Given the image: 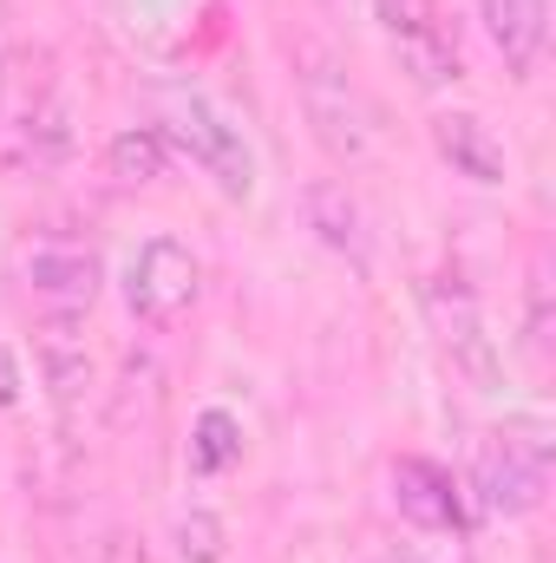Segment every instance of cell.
Segmentation results:
<instances>
[{
  "label": "cell",
  "instance_id": "cell-1",
  "mask_svg": "<svg viewBox=\"0 0 556 563\" xmlns=\"http://www.w3.org/2000/svg\"><path fill=\"white\" fill-rule=\"evenodd\" d=\"M544 478H551V432L537 420H511L504 432H491L478 445V465H471L478 511L524 518V511L544 505Z\"/></svg>",
  "mask_w": 556,
  "mask_h": 563
},
{
  "label": "cell",
  "instance_id": "cell-2",
  "mask_svg": "<svg viewBox=\"0 0 556 563\" xmlns=\"http://www.w3.org/2000/svg\"><path fill=\"white\" fill-rule=\"evenodd\" d=\"M301 106H308V125L327 157L341 164H367L380 151V106L327 59V53H308L301 59Z\"/></svg>",
  "mask_w": 556,
  "mask_h": 563
},
{
  "label": "cell",
  "instance_id": "cell-3",
  "mask_svg": "<svg viewBox=\"0 0 556 563\" xmlns=\"http://www.w3.org/2000/svg\"><path fill=\"white\" fill-rule=\"evenodd\" d=\"M164 119H170V139L184 144L210 177H216V190L223 197H249L256 190V157H249V144L243 132L197 92V86H177V92H164Z\"/></svg>",
  "mask_w": 556,
  "mask_h": 563
},
{
  "label": "cell",
  "instance_id": "cell-4",
  "mask_svg": "<svg viewBox=\"0 0 556 563\" xmlns=\"http://www.w3.org/2000/svg\"><path fill=\"white\" fill-rule=\"evenodd\" d=\"M374 13H380V33H387V46H393L400 73H407L413 86L438 92V86H452V79L465 73L458 40H452V26H445L438 0H374Z\"/></svg>",
  "mask_w": 556,
  "mask_h": 563
},
{
  "label": "cell",
  "instance_id": "cell-5",
  "mask_svg": "<svg viewBox=\"0 0 556 563\" xmlns=\"http://www.w3.org/2000/svg\"><path fill=\"white\" fill-rule=\"evenodd\" d=\"M197 288H203V269H197V256L177 236H151L138 256H132V269H125V301H132V314L151 321V328L177 321L197 301Z\"/></svg>",
  "mask_w": 556,
  "mask_h": 563
},
{
  "label": "cell",
  "instance_id": "cell-6",
  "mask_svg": "<svg viewBox=\"0 0 556 563\" xmlns=\"http://www.w3.org/2000/svg\"><path fill=\"white\" fill-rule=\"evenodd\" d=\"M425 314H432V334L438 347L452 354V367L471 380V387H498V347L485 334V314H478V295L458 276L425 282Z\"/></svg>",
  "mask_w": 556,
  "mask_h": 563
},
{
  "label": "cell",
  "instance_id": "cell-7",
  "mask_svg": "<svg viewBox=\"0 0 556 563\" xmlns=\"http://www.w3.org/2000/svg\"><path fill=\"white\" fill-rule=\"evenodd\" d=\"M20 276L33 288V301L46 308V321H79L99 301V256L79 250V243H40V250H26Z\"/></svg>",
  "mask_w": 556,
  "mask_h": 563
},
{
  "label": "cell",
  "instance_id": "cell-8",
  "mask_svg": "<svg viewBox=\"0 0 556 563\" xmlns=\"http://www.w3.org/2000/svg\"><path fill=\"white\" fill-rule=\"evenodd\" d=\"M393 505H400V518L419 525V531H432V538H465V498H458V485H452V472L445 465H432V459H400L393 465Z\"/></svg>",
  "mask_w": 556,
  "mask_h": 563
},
{
  "label": "cell",
  "instance_id": "cell-9",
  "mask_svg": "<svg viewBox=\"0 0 556 563\" xmlns=\"http://www.w3.org/2000/svg\"><path fill=\"white\" fill-rule=\"evenodd\" d=\"M301 217H308V230H314V236H321L334 256H347L354 269H367V263H374L367 217H360V203L347 197V184H334V177L308 184V190H301Z\"/></svg>",
  "mask_w": 556,
  "mask_h": 563
},
{
  "label": "cell",
  "instance_id": "cell-10",
  "mask_svg": "<svg viewBox=\"0 0 556 563\" xmlns=\"http://www.w3.org/2000/svg\"><path fill=\"white\" fill-rule=\"evenodd\" d=\"M432 151L471 184H504V144L491 139V125L478 112H438L432 119Z\"/></svg>",
  "mask_w": 556,
  "mask_h": 563
},
{
  "label": "cell",
  "instance_id": "cell-11",
  "mask_svg": "<svg viewBox=\"0 0 556 563\" xmlns=\"http://www.w3.org/2000/svg\"><path fill=\"white\" fill-rule=\"evenodd\" d=\"M478 20L511 73H531L551 40V0H478Z\"/></svg>",
  "mask_w": 556,
  "mask_h": 563
},
{
  "label": "cell",
  "instance_id": "cell-12",
  "mask_svg": "<svg viewBox=\"0 0 556 563\" xmlns=\"http://www.w3.org/2000/svg\"><path fill=\"white\" fill-rule=\"evenodd\" d=\"M236 459H243V426H236V413H223V407L197 413V432H190V472H197V478H216V472H230Z\"/></svg>",
  "mask_w": 556,
  "mask_h": 563
},
{
  "label": "cell",
  "instance_id": "cell-13",
  "mask_svg": "<svg viewBox=\"0 0 556 563\" xmlns=\"http://www.w3.org/2000/svg\"><path fill=\"white\" fill-rule=\"evenodd\" d=\"M105 164H112V177H125V184H157V177H164V164H170V144H164L157 125H132V132H119V139H112Z\"/></svg>",
  "mask_w": 556,
  "mask_h": 563
},
{
  "label": "cell",
  "instance_id": "cell-14",
  "mask_svg": "<svg viewBox=\"0 0 556 563\" xmlns=\"http://www.w3.org/2000/svg\"><path fill=\"white\" fill-rule=\"evenodd\" d=\"M40 354H46V380H53V394L73 400V394L86 387V347H79V328H73V321H46Z\"/></svg>",
  "mask_w": 556,
  "mask_h": 563
},
{
  "label": "cell",
  "instance_id": "cell-15",
  "mask_svg": "<svg viewBox=\"0 0 556 563\" xmlns=\"http://www.w3.org/2000/svg\"><path fill=\"white\" fill-rule=\"evenodd\" d=\"M177 558L184 563H223V525L210 511H190L177 525Z\"/></svg>",
  "mask_w": 556,
  "mask_h": 563
},
{
  "label": "cell",
  "instance_id": "cell-16",
  "mask_svg": "<svg viewBox=\"0 0 556 563\" xmlns=\"http://www.w3.org/2000/svg\"><path fill=\"white\" fill-rule=\"evenodd\" d=\"M531 347H537V354L551 347V276H544V269L531 276Z\"/></svg>",
  "mask_w": 556,
  "mask_h": 563
},
{
  "label": "cell",
  "instance_id": "cell-17",
  "mask_svg": "<svg viewBox=\"0 0 556 563\" xmlns=\"http://www.w3.org/2000/svg\"><path fill=\"white\" fill-rule=\"evenodd\" d=\"M20 387H26V374H20L13 347H0V413H7V407H20Z\"/></svg>",
  "mask_w": 556,
  "mask_h": 563
},
{
  "label": "cell",
  "instance_id": "cell-18",
  "mask_svg": "<svg viewBox=\"0 0 556 563\" xmlns=\"http://www.w3.org/2000/svg\"><path fill=\"white\" fill-rule=\"evenodd\" d=\"M0 92H7V73H0Z\"/></svg>",
  "mask_w": 556,
  "mask_h": 563
}]
</instances>
